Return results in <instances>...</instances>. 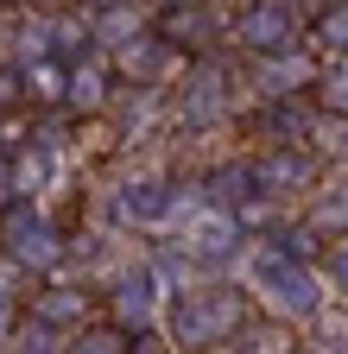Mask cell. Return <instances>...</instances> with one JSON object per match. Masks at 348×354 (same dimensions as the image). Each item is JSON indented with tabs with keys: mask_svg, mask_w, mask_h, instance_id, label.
<instances>
[{
	"mask_svg": "<svg viewBox=\"0 0 348 354\" xmlns=\"http://www.w3.org/2000/svg\"><path fill=\"white\" fill-rule=\"evenodd\" d=\"M228 279L266 310V317H285L291 329H304V323L317 317V304L329 297L323 259H297L273 234H247L241 253H235V266H228Z\"/></svg>",
	"mask_w": 348,
	"mask_h": 354,
	"instance_id": "6da1fadb",
	"label": "cell"
},
{
	"mask_svg": "<svg viewBox=\"0 0 348 354\" xmlns=\"http://www.w3.org/2000/svg\"><path fill=\"white\" fill-rule=\"evenodd\" d=\"M196 203H203L196 177L184 184V177H171V171H158V165H140V171H120L114 184L102 190V221H108V228H120V234L158 241V234H178V221H184Z\"/></svg>",
	"mask_w": 348,
	"mask_h": 354,
	"instance_id": "7a4b0ae2",
	"label": "cell"
},
{
	"mask_svg": "<svg viewBox=\"0 0 348 354\" xmlns=\"http://www.w3.org/2000/svg\"><path fill=\"white\" fill-rule=\"evenodd\" d=\"M241 317H247V291L228 272H209V279H196L184 291H171L165 335H171V348H228Z\"/></svg>",
	"mask_w": 348,
	"mask_h": 354,
	"instance_id": "3957f363",
	"label": "cell"
},
{
	"mask_svg": "<svg viewBox=\"0 0 348 354\" xmlns=\"http://www.w3.org/2000/svg\"><path fill=\"white\" fill-rule=\"evenodd\" d=\"M171 95V120L165 133H228L241 120V70H228L222 57H196L178 70V88H165Z\"/></svg>",
	"mask_w": 348,
	"mask_h": 354,
	"instance_id": "277c9868",
	"label": "cell"
},
{
	"mask_svg": "<svg viewBox=\"0 0 348 354\" xmlns=\"http://www.w3.org/2000/svg\"><path fill=\"white\" fill-rule=\"evenodd\" d=\"M0 253H7L19 272H32V279L64 272V228L51 221V203L13 196L0 209Z\"/></svg>",
	"mask_w": 348,
	"mask_h": 354,
	"instance_id": "5b68a950",
	"label": "cell"
},
{
	"mask_svg": "<svg viewBox=\"0 0 348 354\" xmlns=\"http://www.w3.org/2000/svg\"><path fill=\"white\" fill-rule=\"evenodd\" d=\"M102 310L127 329V335H140V329H158L165 323V304H171V291L158 285V272H152V259L146 253H134V259H120L114 272L102 279Z\"/></svg>",
	"mask_w": 348,
	"mask_h": 354,
	"instance_id": "8992f818",
	"label": "cell"
},
{
	"mask_svg": "<svg viewBox=\"0 0 348 354\" xmlns=\"http://www.w3.org/2000/svg\"><path fill=\"white\" fill-rule=\"evenodd\" d=\"M317 76V51H311V38H291L279 44V51H247L241 64V88L253 102H273V95H304Z\"/></svg>",
	"mask_w": 348,
	"mask_h": 354,
	"instance_id": "52a82bcc",
	"label": "cell"
},
{
	"mask_svg": "<svg viewBox=\"0 0 348 354\" xmlns=\"http://www.w3.org/2000/svg\"><path fill=\"white\" fill-rule=\"evenodd\" d=\"M171 241H178V247L203 266V272H228L235 253H241V241H247V228L235 221V209H222V203H196V209L178 221V234H171Z\"/></svg>",
	"mask_w": 348,
	"mask_h": 354,
	"instance_id": "ba28073f",
	"label": "cell"
},
{
	"mask_svg": "<svg viewBox=\"0 0 348 354\" xmlns=\"http://www.w3.org/2000/svg\"><path fill=\"white\" fill-rule=\"evenodd\" d=\"M108 64H114V82H120V88H134V82L171 88V82H178V70L190 64V51H178V44H171V38L146 19L127 44H114V51H108Z\"/></svg>",
	"mask_w": 348,
	"mask_h": 354,
	"instance_id": "9c48e42d",
	"label": "cell"
},
{
	"mask_svg": "<svg viewBox=\"0 0 348 354\" xmlns=\"http://www.w3.org/2000/svg\"><path fill=\"white\" fill-rule=\"evenodd\" d=\"M317 177H323V158H317L311 146H285V140H266V146L253 152V184L266 190V196H279L285 209H291L304 190H311Z\"/></svg>",
	"mask_w": 348,
	"mask_h": 354,
	"instance_id": "30bf717a",
	"label": "cell"
},
{
	"mask_svg": "<svg viewBox=\"0 0 348 354\" xmlns=\"http://www.w3.org/2000/svg\"><path fill=\"white\" fill-rule=\"evenodd\" d=\"M228 38L241 51H279V44L304 38V7L297 0H241L228 19Z\"/></svg>",
	"mask_w": 348,
	"mask_h": 354,
	"instance_id": "8fae6325",
	"label": "cell"
},
{
	"mask_svg": "<svg viewBox=\"0 0 348 354\" xmlns=\"http://www.w3.org/2000/svg\"><path fill=\"white\" fill-rule=\"evenodd\" d=\"M114 64H108V51H76V57H64V114H76V120H102L108 114V102H114Z\"/></svg>",
	"mask_w": 348,
	"mask_h": 354,
	"instance_id": "7c38bea8",
	"label": "cell"
},
{
	"mask_svg": "<svg viewBox=\"0 0 348 354\" xmlns=\"http://www.w3.org/2000/svg\"><path fill=\"white\" fill-rule=\"evenodd\" d=\"M32 317H45L51 329H76V323H89L95 317V291L82 285V279H70V272H51V279H38L32 285Z\"/></svg>",
	"mask_w": 348,
	"mask_h": 354,
	"instance_id": "4fadbf2b",
	"label": "cell"
},
{
	"mask_svg": "<svg viewBox=\"0 0 348 354\" xmlns=\"http://www.w3.org/2000/svg\"><path fill=\"white\" fill-rule=\"evenodd\" d=\"M152 26L178 44V51H209V44L222 38V13H215V0H165Z\"/></svg>",
	"mask_w": 348,
	"mask_h": 354,
	"instance_id": "5bb4252c",
	"label": "cell"
},
{
	"mask_svg": "<svg viewBox=\"0 0 348 354\" xmlns=\"http://www.w3.org/2000/svg\"><path fill=\"white\" fill-rule=\"evenodd\" d=\"M114 108V102H108ZM165 120H171V95L165 88H152V82H134V95H127L120 108H114V140H127V146H146V140H158L165 133Z\"/></svg>",
	"mask_w": 348,
	"mask_h": 354,
	"instance_id": "9a60e30c",
	"label": "cell"
},
{
	"mask_svg": "<svg viewBox=\"0 0 348 354\" xmlns=\"http://www.w3.org/2000/svg\"><path fill=\"white\" fill-rule=\"evenodd\" d=\"M311 228L323 234V241H336V234H348V171H323L311 190H304L297 203H291Z\"/></svg>",
	"mask_w": 348,
	"mask_h": 354,
	"instance_id": "2e32d148",
	"label": "cell"
},
{
	"mask_svg": "<svg viewBox=\"0 0 348 354\" xmlns=\"http://www.w3.org/2000/svg\"><path fill=\"white\" fill-rule=\"evenodd\" d=\"M311 127H317V102H311V88H304V95H273V102H259V140L304 146V140H311Z\"/></svg>",
	"mask_w": 348,
	"mask_h": 354,
	"instance_id": "e0dca14e",
	"label": "cell"
},
{
	"mask_svg": "<svg viewBox=\"0 0 348 354\" xmlns=\"http://www.w3.org/2000/svg\"><path fill=\"white\" fill-rule=\"evenodd\" d=\"M228 348H241V354H291L297 348V329L285 323V317H241V329L228 335Z\"/></svg>",
	"mask_w": 348,
	"mask_h": 354,
	"instance_id": "ac0fdd59",
	"label": "cell"
},
{
	"mask_svg": "<svg viewBox=\"0 0 348 354\" xmlns=\"http://www.w3.org/2000/svg\"><path fill=\"white\" fill-rule=\"evenodd\" d=\"M196 190H203V203L235 209L241 196H253V190H259V184H253V158H222V165H209V171L196 177Z\"/></svg>",
	"mask_w": 348,
	"mask_h": 354,
	"instance_id": "d6986e66",
	"label": "cell"
},
{
	"mask_svg": "<svg viewBox=\"0 0 348 354\" xmlns=\"http://www.w3.org/2000/svg\"><path fill=\"white\" fill-rule=\"evenodd\" d=\"M297 348H329V354L342 348V354H348V297L329 291V297L317 304V317L297 329Z\"/></svg>",
	"mask_w": 348,
	"mask_h": 354,
	"instance_id": "ffe728a7",
	"label": "cell"
},
{
	"mask_svg": "<svg viewBox=\"0 0 348 354\" xmlns=\"http://www.w3.org/2000/svg\"><path fill=\"white\" fill-rule=\"evenodd\" d=\"M311 102H317L323 114H348V51H317Z\"/></svg>",
	"mask_w": 348,
	"mask_h": 354,
	"instance_id": "44dd1931",
	"label": "cell"
},
{
	"mask_svg": "<svg viewBox=\"0 0 348 354\" xmlns=\"http://www.w3.org/2000/svg\"><path fill=\"white\" fill-rule=\"evenodd\" d=\"M19 82H26V108H64V57H32L19 64Z\"/></svg>",
	"mask_w": 348,
	"mask_h": 354,
	"instance_id": "7402d4cb",
	"label": "cell"
},
{
	"mask_svg": "<svg viewBox=\"0 0 348 354\" xmlns=\"http://www.w3.org/2000/svg\"><path fill=\"white\" fill-rule=\"evenodd\" d=\"M0 51L13 64H32V57H51V13H19L13 32L0 38Z\"/></svg>",
	"mask_w": 348,
	"mask_h": 354,
	"instance_id": "603a6c76",
	"label": "cell"
},
{
	"mask_svg": "<svg viewBox=\"0 0 348 354\" xmlns=\"http://www.w3.org/2000/svg\"><path fill=\"white\" fill-rule=\"evenodd\" d=\"M304 146L323 158V171H348V114H323L317 108V127H311Z\"/></svg>",
	"mask_w": 348,
	"mask_h": 354,
	"instance_id": "cb8c5ba5",
	"label": "cell"
},
{
	"mask_svg": "<svg viewBox=\"0 0 348 354\" xmlns=\"http://www.w3.org/2000/svg\"><path fill=\"white\" fill-rule=\"evenodd\" d=\"M89 13L82 7H57L51 13V57H76V51H89Z\"/></svg>",
	"mask_w": 348,
	"mask_h": 354,
	"instance_id": "d4e9b609",
	"label": "cell"
},
{
	"mask_svg": "<svg viewBox=\"0 0 348 354\" xmlns=\"http://www.w3.org/2000/svg\"><path fill=\"white\" fill-rule=\"evenodd\" d=\"M70 335L64 329H51L45 317H32V310H26V317H13V335H7V348H19V354H57Z\"/></svg>",
	"mask_w": 348,
	"mask_h": 354,
	"instance_id": "484cf974",
	"label": "cell"
},
{
	"mask_svg": "<svg viewBox=\"0 0 348 354\" xmlns=\"http://www.w3.org/2000/svg\"><path fill=\"white\" fill-rule=\"evenodd\" d=\"M64 348H76V354H120V348H127V329H120L114 317H108V323L89 317V323H76V329H70Z\"/></svg>",
	"mask_w": 348,
	"mask_h": 354,
	"instance_id": "4316f807",
	"label": "cell"
},
{
	"mask_svg": "<svg viewBox=\"0 0 348 354\" xmlns=\"http://www.w3.org/2000/svg\"><path fill=\"white\" fill-rule=\"evenodd\" d=\"M304 38H311V51H348V0H329Z\"/></svg>",
	"mask_w": 348,
	"mask_h": 354,
	"instance_id": "83f0119b",
	"label": "cell"
},
{
	"mask_svg": "<svg viewBox=\"0 0 348 354\" xmlns=\"http://www.w3.org/2000/svg\"><path fill=\"white\" fill-rule=\"evenodd\" d=\"M323 279H329L336 297H348V234H336V241L323 247Z\"/></svg>",
	"mask_w": 348,
	"mask_h": 354,
	"instance_id": "f1b7e54d",
	"label": "cell"
},
{
	"mask_svg": "<svg viewBox=\"0 0 348 354\" xmlns=\"http://www.w3.org/2000/svg\"><path fill=\"white\" fill-rule=\"evenodd\" d=\"M32 285H38V279H32V272H19V266H13L7 253H0V304H19Z\"/></svg>",
	"mask_w": 348,
	"mask_h": 354,
	"instance_id": "f546056e",
	"label": "cell"
},
{
	"mask_svg": "<svg viewBox=\"0 0 348 354\" xmlns=\"http://www.w3.org/2000/svg\"><path fill=\"white\" fill-rule=\"evenodd\" d=\"M0 108H26V82H19V64L0 51Z\"/></svg>",
	"mask_w": 348,
	"mask_h": 354,
	"instance_id": "4dcf8cb0",
	"label": "cell"
},
{
	"mask_svg": "<svg viewBox=\"0 0 348 354\" xmlns=\"http://www.w3.org/2000/svg\"><path fill=\"white\" fill-rule=\"evenodd\" d=\"M13 196H19V190H13V152H7V146H0V209H7Z\"/></svg>",
	"mask_w": 348,
	"mask_h": 354,
	"instance_id": "1f68e13d",
	"label": "cell"
},
{
	"mask_svg": "<svg viewBox=\"0 0 348 354\" xmlns=\"http://www.w3.org/2000/svg\"><path fill=\"white\" fill-rule=\"evenodd\" d=\"M0 7H19V0H0Z\"/></svg>",
	"mask_w": 348,
	"mask_h": 354,
	"instance_id": "d6a6232c",
	"label": "cell"
},
{
	"mask_svg": "<svg viewBox=\"0 0 348 354\" xmlns=\"http://www.w3.org/2000/svg\"><path fill=\"white\" fill-rule=\"evenodd\" d=\"M215 7H222V0H215Z\"/></svg>",
	"mask_w": 348,
	"mask_h": 354,
	"instance_id": "836d02e7",
	"label": "cell"
},
{
	"mask_svg": "<svg viewBox=\"0 0 348 354\" xmlns=\"http://www.w3.org/2000/svg\"><path fill=\"white\" fill-rule=\"evenodd\" d=\"M158 7H165V0H158Z\"/></svg>",
	"mask_w": 348,
	"mask_h": 354,
	"instance_id": "e575fe53",
	"label": "cell"
}]
</instances>
